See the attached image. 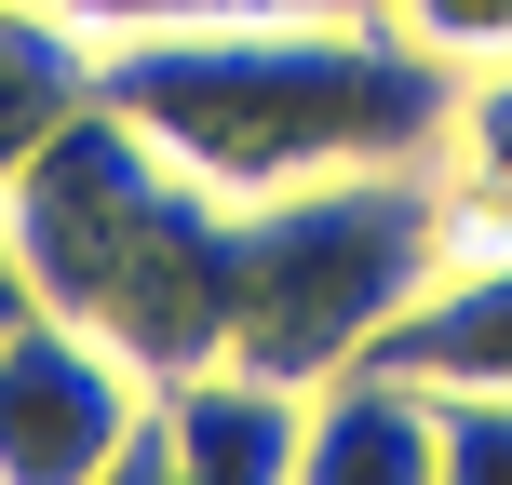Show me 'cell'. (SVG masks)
Returning <instances> with one entry per match:
<instances>
[{"label":"cell","instance_id":"5","mask_svg":"<svg viewBox=\"0 0 512 485\" xmlns=\"http://www.w3.org/2000/svg\"><path fill=\"white\" fill-rule=\"evenodd\" d=\"M297 445H310V378H270L243 351L162 378V405H149V459L189 485H283Z\"/></svg>","mask_w":512,"mask_h":485},{"label":"cell","instance_id":"9","mask_svg":"<svg viewBox=\"0 0 512 485\" xmlns=\"http://www.w3.org/2000/svg\"><path fill=\"white\" fill-rule=\"evenodd\" d=\"M432 176H445V203H459V230H512V54L459 68V122H445Z\"/></svg>","mask_w":512,"mask_h":485},{"label":"cell","instance_id":"1","mask_svg":"<svg viewBox=\"0 0 512 485\" xmlns=\"http://www.w3.org/2000/svg\"><path fill=\"white\" fill-rule=\"evenodd\" d=\"M95 95L203 189L270 203L364 162H432L459 122V54L391 14H243V27H95Z\"/></svg>","mask_w":512,"mask_h":485},{"label":"cell","instance_id":"12","mask_svg":"<svg viewBox=\"0 0 512 485\" xmlns=\"http://www.w3.org/2000/svg\"><path fill=\"white\" fill-rule=\"evenodd\" d=\"M95 27H243V14H378V0H81Z\"/></svg>","mask_w":512,"mask_h":485},{"label":"cell","instance_id":"4","mask_svg":"<svg viewBox=\"0 0 512 485\" xmlns=\"http://www.w3.org/2000/svg\"><path fill=\"white\" fill-rule=\"evenodd\" d=\"M149 405L162 378L122 337L68 324L27 297L0 324V485H95V472H162L149 459Z\"/></svg>","mask_w":512,"mask_h":485},{"label":"cell","instance_id":"8","mask_svg":"<svg viewBox=\"0 0 512 485\" xmlns=\"http://www.w3.org/2000/svg\"><path fill=\"white\" fill-rule=\"evenodd\" d=\"M95 108V14L68 0H0V189L41 162L54 122Z\"/></svg>","mask_w":512,"mask_h":485},{"label":"cell","instance_id":"3","mask_svg":"<svg viewBox=\"0 0 512 485\" xmlns=\"http://www.w3.org/2000/svg\"><path fill=\"white\" fill-rule=\"evenodd\" d=\"M459 256V203L432 162H364V176H310L243 203L230 243V351L270 378H337V364L391 351L432 270Z\"/></svg>","mask_w":512,"mask_h":485},{"label":"cell","instance_id":"7","mask_svg":"<svg viewBox=\"0 0 512 485\" xmlns=\"http://www.w3.org/2000/svg\"><path fill=\"white\" fill-rule=\"evenodd\" d=\"M391 364L512 391V230H459V256L432 270V297L391 324Z\"/></svg>","mask_w":512,"mask_h":485},{"label":"cell","instance_id":"10","mask_svg":"<svg viewBox=\"0 0 512 485\" xmlns=\"http://www.w3.org/2000/svg\"><path fill=\"white\" fill-rule=\"evenodd\" d=\"M432 459H445V485H512V391L432 378Z\"/></svg>","mask_w":512,"mask_h":485},{"label":"cell","instance_id":"14","mask_svg":"<svg viewBox=\"0 0 512 485\" xmlns=\"http://www.w3.org/2000/svg\"><path fill=\"white\" fill-rule=\"evenodd\" d=\"M68 14H81V0H68Z\"/></svg>","mask_w":512,"mask_h":485},{"label":"cell","instance_id":"2","mask_svg":"<svg viewBox=\"0 0 512 485\" xmlns=\"http://www.w3.org/2000/svg\"><path fill=\"white\" fill-rule=\"evenodd\" d=\"M0 216H14L27 297L68 310V324H95V337H122L149 378H189V364L230 351L243 203L203 189L176 149H149L108 95L41 135V162L0 189Z\"/></svg>","mask_w":512,"mask_h":485},{"label":"cell","instance_id":"13","mask_svg":"<svg viewBox=\"0 0 512 485\" xmlns=\"http://www.w3.org/2000/svg\"><path fill=\"white\" fill-rule=\"evenodd\" d=\"M27 310V256H14V216H0V324Z\"/></svg>","mask_w":512,"mask_h":485},{"label":"cell","instance_id":"6","mask_svg":"<svg viewBox=\"0 0 512 485\" xmlns=\"http://www.w3.org/2000/svg\"><path fill=\"white\" fill-rule=\"evenodd\" d=\"M310 485H445L432 459V378L391 351L337 364V378H310V445H297Z\"/></svg>","mask_w":512,"mask_h":485},{"label":"cell","instance_id":"11","mask_svg":"<svg viewBox=\"0 0 512 485\" xmlns=\"http://www.w3.org/2000/svg\"><path fill=\"white\" fill-rule=\"evenodd\" d=\"M405 41H432V54H459V68H486V54H512V0H378Z\"/></svg>","mask_w":512,"mask_h":485}]
</instances>
